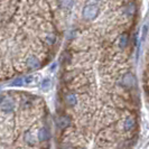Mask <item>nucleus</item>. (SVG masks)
I'll return each mask as SVG.
<instances>
[{
	"instance_id": "1",
	"label": "nucleus",
	"mask_w": 149,
	"mask_h": 149,
	"mask_svg": "<svg viewBox=\"0 0 149 149\" xmlns=\"http://www.w3.org/2000/svg\"><path fill=\"white\" fill-rule=\"evenodd\" d=\"M99 11H100V8L97 3H86L82 10V16L83 18L88 22L91 20H94L99 15Z\"/></svg>"
},
{
	"instance_id": "2",
	"label": "nucleus",
	"mask_w": 149,
	"mask_h": 149,
	"mask_svg": "<svg viewBox=\"0 0 149 149\" xmlns=\"http://www.w3.org/2000/svg\"><path fill=\"white\" fill-rule=\"evenodd\" d=\"M136 83H137V81H136V77L132 73H127L122 77V84L127 88H134Z\"/></svg>"
},
{
	"instance_id": "3",
	"label": "nucleus",
	"mask_w": 149,
	"mask_h": 149,
	"mask_svg": "<svg viewBox=\"0 0 149 149\" xmlns=\"http://www.w3.org/2000/svg\"><path fill=\"white\" fill-rule=\"evenodd\" d=\"M26 66L30 70H38L42 66V63L39 62V60L36 56H29L26 61Z\"/></svg>"
},
{
	"instance_id": "4",
	"label": "nucleus",
	"mask_w": 149,
	"mask_h": 149,
	"mask_svg": "<svg viewBox=\"0 0 149 149\" xmlns=\"http://www.w3.org/2000/svg\"><path fill=\"white\" fill-rule=\"evenodd\" d=\"M56 125L60 129H66L71 125V119L67 116H58L56 118Z\"/></svg>"
},
{
	"instance_id": "5",
	"label": "nucleus",
	"mask_w": 149,
	"mask_h": 149,
	"mask_svg": "<svg viewBox=\"0 0 149 149\" xmlns=\"http://www.w3.org/2000/svg\"><path fill=\"white\" fill-rule=\"evenodd\" d=\"M128 43H129V36H128L127 33H123L119 36V39H118V45L121 49H125L128 46Z\"/></svg>"
},
{
	"instance_id": "6",
	"label": "nucleus",
	"mask_w": 149,
	"mask_h": 149,
	"mask_svg": "<svg viewBox=\"0 0 149 149\" xmlns=\"http://www.w3.org/2000/svg\"><path fill=\"white\" fill-rule=\"evenodd\" d=\"M38 139L39 141H47L49 139V131L47 130V128H40L38 131Z\"/></svg>"
},
{
	"instance_id": "7",
	"label": "nucleus",
	"mask_w": 149,
	"mask_h": 149,
	"mask_svg": "<svg viewBox=\"0 0 149 149\" xmlns=\"http://www.w3.org/2000/svg\"><path fill=\"white\" fill-rule=\"evenodd\" d=\"M134 125H136V120H134L132 117L127 118V119L125 120V122H123V129H125V131H130V130H132L134 127Z\"/></svg>"
},
{
	"instance_id": "8",
	"label": "nucleus",
	"mask_w": 149,
	"mask_h": 149,
	"mask_svg": "<svg viewBox=\"0 0 149 149\" xmlns=\"http://www.w3.org/2000/svg\"><path fill=\"white\" fill-rule=\"evenodd\" d=\"M65 101L66 103L70 107H74L76 103H77V99H76V95L73 94V93H67L65 95Z\"/></svg>"
},
{
	"instance_id": "9",
	"label": "nucleus",
	"mask_w": 149,
	"mask_h": 149,
	"mask_svg": "<svg viewBox=\"0 0 149 149\" xmlns=\"http://www.w3.org/2000/svg\"><path fill=\"white\" fill-rule=\"evenodd\" d=\"M58 3L63 9H71L74 5V0H58Z\"/></svg>"
},
{
	"instance_id": "10",
	"label": "nucleus",
	"mask_w": 149,
	"mask_h": 149,
	"mask_svg": "<svg viewBox=\"0 0 149 149\" xmlns=\"http://www.w3.org/2000/svg\"><path fill=\"white\" fill-rule=\"evenodd\" d=\"M126 14H127V16H129V17H131V16L134 15V13H136V6H134V2H130L129 5H127V7H126Z\"/></svg>"
},
{
	"instance_id": "11",
	"label": "nucleus",
	"mask_w": 149,
	"mask_h": 149,
	"mask_svg": "<svg viewBox=\"0 0 149 149\" xmlns=\"http://www.w3.org/2000/svg\"><path fill=\"white\" fill-rule=\"evenodd\" d=\"M51 86H52L51 80H49V79H44V81H43V83H42V91L47 92V91L51 90Z\"/></svg>"
},
{
	"instance_id": "12",
	"label": "nucleus",
	"mask_w": 149,
	"mask_h": 149,
	"mask_svg": "<svg viewBox=\"0 0 149 149\" xmlns=\"http://www.w3.org/2000/svg\"><path fill=\"white\" fill-rule=\"evenodd\" d=\"M13 109H14V104H13L11 101H6V102L3 103V105H2V110L6 112L13 111Z\"/></svg>"
},
{
	"instance_id": "13",
	"label": "nucleus",
	"mask_w": 149,
	"mask_h": 149,
	"mask_svg": "<svg viewBox=\"0 0 149 149\" xmlns=\"http://www.w3.org/2000/svg\"><path fill=\"white\" fill-rule=\"evenodd\" d=\"M24 85V79L22 77H17L15 79L13 82H11V86H16V88H19Z\"/></svg>"
},
{
	"instance_id": "14",
	"label": "nucleus",
	"mask_w": 149,
	"mask_h": 149,
	"mask_svg": "<svg viewBox=\"0 0 149 149\" xmlns=\"http://www.w3.org/2000/svg\"><path fill=\"white\" fill-rule=\"evenodd\" d=\"M148 30H149V24L148 22H146L143 26H142V33H141V42L145 40V38L147 36V34H148Z\"/></svg>"
},
{
	"instance_id": "15",
	"label": "nucleus",
	"mask_w": 149,
	"mask_h": 149,
	"mask_svg": "<svg viewBox=\"0 0 149 149\" xmlns=\"http://www.w3.org/2000/svg\"><path fill=\"white\" fill-rule=\"evenodd\" d=\"M22 79H24V85H29L35 81L34 75H29V76H26V77H22Z\"/></svg>"
},
{
	"instance_id": "16",
	"label": "nucleus",
	"mask_w": 149,
	"mask_h": 149,
	"mask_svg": "<svg viewBox=\"0 0 149 149\" xmlns=\"http://www.w3.org/2000/svg\"><path fill=\"white\" fill-rule=\"evenodd\" d=\"M55 40H56V37H55L53 34L48 35V36H46V42H47V43H48L49 45L54 44V43H55Z\"/></svg>"
},
{
	"instance_id": "17",
	"label": "nucleus",
	"mask_w": 149,
	"mask_h": 149,
	"mask_svg": "<svg viewBox=\"0 0 149 149\" xmlns=\"http://www.w3.org/2000/svg\"><path fill=\"white\" fill-rule=\"evenodd\" d=\"M3 99H5V97H3V95H1V94H0V104H2V102H3Z\"/></svg>"
}]
</instances>
